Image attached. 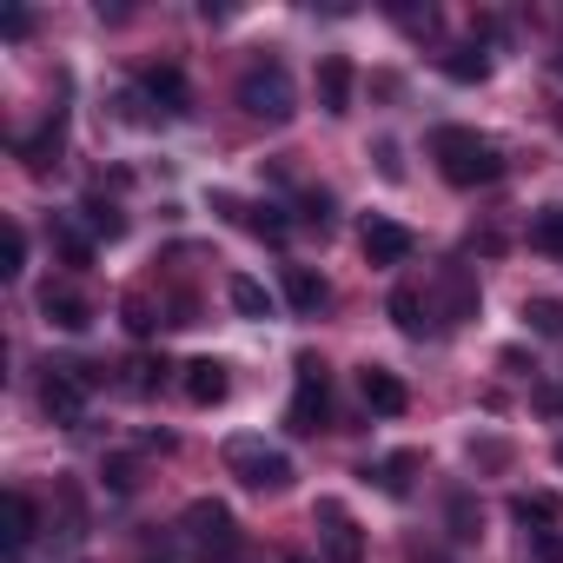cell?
Segmentation results:
<instances>
[{"mask_svg":"<svg viewBox=\"0 0 563 563\" xmlns=\"http://www.w3.org/2000/svg\"><path fill=\"white\" fill-rule=\"evenodd\" d=\"M431 159H438V173L451 179V186H490V179H504V153L490 146V140H477L471 126H438L431 133Z\"/></svg>","mask_w":563,"mask_h":563,"instance_id":"1","label":"cell"},{"mask_svg":"<svg viewBox=\"0 0 563 563\" xmlns=\"http://www.w3.org/2000/svg\"><path fill=\"white\" fill-rule=\"evenodd\" d=\"M239 107L252 120H265V126H286L292 120V74H286V60H252L245 80H239Z\"/></svg>","mask_w":563,"mask_h":563,"instance_id":"2","label":"cell"},{"mask_svg":"<svg viewBox=\"0 0 563 563\" xmlns=\"http://www.w3.org/2000/svg\"><path fill=\"white\" fill-rule=\"evenodd\" d=\"M93 385H100V365H47V378H41V411H47L54 424H80Z\"/></svg>","mask_w":563,"mask_h":563,"instance_id":"3","label":"cell"},{"mask_svg":"<svg viewBox=\"0 0 563 563\" xmlns=\"http://www.w3.org/2000/svg\"><path fill=\"white\" fill-rule=\"evenodd\" d=\"M325 424H332L325 365H319L312 352H299V391H292V405H286V431H292V438H312V431H325Z\"/></svg>","mask_w":563,"mask_h":563,"instance_id":"4","label":"cell"},{"mask_svg":"<svg viewBox=\"0 0 563 563\" xmlns=\"http://www.w3.org/2000/svg\"><path fill=\"white\" fill-rule=\"evenodd\" d=\"M312 523H319V543H325V563H365V530L352 523V510H345L339 497H319V510H312Z\"/></svg>","mask_w":563,"mask_h":563,"instance_id":"5","label":"cell"},{"mask_svg":"<svg viewBox=\"0 0 563 563\" xmlns=\"http://www.w3.org/2000/svg\"><path fill=\"white\" fill-rule=\"evenodd\" d=\"M225 464H232L252 490H286V484H292V464L278 457V451H265L258 438H232V444H225Z\"/></svg>","mask_w":563,"mask_h":563,"instance_id":"6","label":"cell"},{"mask_svg":"<svg viewBox=\"0 0 563 563\" xmlns=\"http://www.w3.org/2000/svg\"><path fill=\"white\" fill-rule=\"evenodd\" d=\"M186 537L199 543V556H225V550H239V523H232V510H225L219 497H199V504L186 510Z\"/></svg>","mask_w":563,"mask_h":563,"instance_id":"7","label":"cell"},{"mask_svg":"<svg viewBox=\"0 0 563 563\" xmlns=\"http://www.w3.org/2000/svg\"><path fill=\"white\" fill-rule=\"evenodd\" d=\"M358 245H365V258H372V265H405L418 239H411V232H405L398 219H365V232H358Z\"/></svg>","mask_w":563,"mask_h":563,"instance_id":"8","label":"cell"},{"mask_svg":"<svg viewBox=\"0 0 563 563\" xmlns=\"http://www.w3.org/2000/svg\"><path fill=\"white\" fill-rule=\"evenodd\" d=\"M358 391H365V405H372L378 418H405V405H411L405 378H398V372H385V365H365V372H358Z\"/></svg>","mask_w":563,"mask_h":563,"instance_id":"9","label":"cell"},{"mask_svg":"<svg viewBox=\"0 0 563 563\" xmlns=\"http://www.w3.org/2000/svg\"><path fill=\"white\" fill-rule=\"evenodd\" d=\"M140 93H146L166 120H179V113L192 107V93H186V74H179V67H146V74H140Z\"/></svg>","mask_w":563,"mask_h":563,"instance_id":"10","label":"cell"},{"mask_svg":"<svg viewBox=\"0 0 563 563\" xmlns=\"http://www.w3.org/2000/svg\"><path fill=\"white\" fill-rule=\"evenodd\" d=\"M352 80H358V74H352L345 54H325V60H319V107H325L332 120L352 113Z\"/></svg>","mask_w":563,"mask_h":563,"instance_id":"11","label":"cell"},{"mask_svg":"<svg viewBox=\"0 0 563 563\" xmlns=\"http://www.w3.org/2000/svg\"><path fill=\"white\" fill-rule=\"evenodd\" d=\"M325 278L312 272V265H286V306L299 312V319H312V312H325Z\"/></svg>","mask_w":563,"mask_h":563,"instance_id":"12","label":"cell"},{"mask_svg":"<svg viewBox=\"0 0 563 563\" xmlns=\"http://www.w3.org/2000/svg\"><path fill=\"white\" fill-rule=\"evenodd\" d=\"M41 312H47L60 332H87V325H93V306H87L74 286H47V292H41Z\"/></svg>","mask_w":563,"mask_h":563,"instance_id":"13","label":"cell"},{"mask_svg":"<svg viewBox=\"0 0 563 563\" xmlns=\"http://www.w3.org/2000/svg\"><path fill=\"white\" fill-rule=\"evenodd\" d=\"M424 471V451H391L385 464H372L365 477H378V490L385 497H411V477Z\"/></svg>","mask_w":563,"mask_h":563,"instance_id":"14","label":"cell"},{"mask_svg":"<svg viewBox=\"0 0 563 563\" xmlns=\"http://www.w3.org/2000/svg\"><path fill=\"white\" fill-rule=\"evenodd\" d=\"M510 517H517L523 530H556L563 497H556V490H517V497H510Z\"/></svg>","mask_w":563,"mask_h":563,"instance_id":"15","label":"cell"},{"mask_svg":"<svg viewBox=\"0 0 563 563\" xmlns=\"http://www.w3.org/2000/svg\"><path fill=\"white\" fill-rule=\"evenodd\" d=\"M225 391H232V378H225L219 358H192V365H186V398H192V405H219Z\"/></svg>","mask_w":563,"mask_h":563,"instance_id":"16","label":"cell"},{"mask_svg":"<svg viewBox=\"0 0 563 563\" xmlns=\"http://www.w3.org/2000/svg\"><path fill=\"white\" fill-rule=\"evenodd\" d=\"M8 517H14V530H8V563H21L27 543H34V530H41V510H34L27 490H8Z\"/></svg>","mask_w":563,"mask_h":563,"instance_id":"17","label":"cell"},{"mask_svg":"<svg viewBox=\"0 0 563 563\" xmlns=\"http://www.w3.org/2000/svg\"><path fill=\"white\" fill-rule=\"evenodd\" d=\"M477 319V286L464 278V265H444V325Z\"/></svg>","mask_w":563,"mask_h":563,"instance_id":"18","label":"cell"},{"mask_svg":"<svg viewBox=\"0 0 563 563\" xmlns=\"http://www.w3.org/2000/svg\"><path fill=\"white\" fill-rule=\"evenodd\" d=\"M60 140H67V113H60V107H54V113H47V126H41V133H34V140H21V159H27V166H34V173H47V159H54V153H60Z\"/></svg>","mask_w":563,"mask_h":563,"instance_id":"19","label":"cell"},{"mask_svg":"<svg viewBox=\"0 0 563 563\" xmlns=\"http://www.w3.org/2000/svg\"><path fill=\"white\" fill-rule=\"evenodd\" d=\"M444 80L484 87V80H490V54H484V47H451V54H444Z\"/></svg>","mask_w":563,"mask_h":563,"instance_id":"20","label":"cell"},{"mask_svg":"<svg viewBox=\"0 0 563 563\" xmlns=\"http://www.w3.org/2000/svg\"><path fill=\"white\" fill-rule=\"evenodd\" d=\"M385 312H391V325H398L405 339H424V299H418V286H391Z\"/></svg>","mask_w":563,"mask_h":563,"instance_id":"21","label":"cell"},{"mask_svg":"<svg viewBox=\"0 0 563 563\" xmlns=\"http://www.w3.org/2000/svg\"><path fill=\"white\" fill-rule=\"evenodd\" d=\"M225 299H232V312H239V319H265V312H272V292L258 286V278H245V272H239V278H225Z\"/></svg>","mask_w":563,"mask_h":563,"instance_id":"22","label":"cell"},{"mask_svg":"<svg viewBox=\"0 0 563 563\" xmlns=\"http://www.w3.org/2000/svg\"><path fill=\"white\" fill-rule=\"evenodd\" d=\"M225 212H239V225H252L258 239H286V212L278 206H232V199H219Z\"/></svg>","mask_w":563,"mask_h":563,"instance_id":"23","label":"cell"},{"mask_svg":"<svg viewBox=\"0 0 563 563\" xmlns=\"http://www.w3.org/2000/svg\"><path fill=\"white\" fill-rule=\"evenodd\" d=\"M530 245L550 252V258H563V206H543V212L530 219Z\"/></svg>","mask_w":563,"mask_h":563,"instance_id":"24","label":"cell"},{"mask_svg":"<svg viewBox=\"0 0 563 563\" xmlns=\"http://www.w3.org/2000/svg\"><path fill=\"white\" fill-rule=\"evenodd\" d=\"M87 225H93L100 239H120V232H126V212H120L113 199H100V192H93V199H87Z\"/></svg>","mask_w":563,"mask_h":563,"instance_id":"25","label":"cell"},{"mask_svg":"<svg viewBox=\"0 0 563 563\" xmlns=\"http://www.w3.org/2000/svg\"><path fill=\"white\" fill-rule=\"evenodd\" d=\"M523 319H530V332L563 339V306H556V299H523Z\"/></svg>","mask_w":563,"mask_h":563,"instance_id":"26","label":"cell"},{"mask_svg":"<svg viewBox=\"0 0 563 563\" xmlns=\"http://www.w3.org/2000/svg\"><path fill=\"white\" fill-rule=\"evenodd\" d=\"M332 212H339V199H332V192H319V186H312V192H299V219H306V225H319V232H325V225H332Z\"/></svg>","mask_w":563,"mask_h":563,"instance_id":"27","label":"cell"},{"mask_svg":"<svg viewBox=\"0 0 563 563\" xmlns=\"http://www.w3.org/2000/svg\"><path fill=\"white\" fill-rule=\"evenodd\" d=\"M451 537H457V543L477 537V504H471V490H451Z\"/></svg>","mask_w":563,"mask_h":563,"instance_id":"28","label":"cell"},{"mask_svg":"<svg viewBox=\"0 0 563 563\" xmlns=\"http://www.w3.org/2000/svg\"><path fill=\"white\" fill-rule=\"evenodd\" d=\"M120 312H126V332H133V339H153V325H159V319H153V306H146V299H126Z\"/></svg>","mask_w":563,"mask_h":563,"instance_id":"29","label":"cell"},{"mask_svg":"<svg viewBox=\"0 0 563 563\" xmlns=\"http://www.w3.org/2000/svg\"><path fill=\"white\" fill-rule=\"evenodd\" d=\"M0 272H8V278L27 272V232H21V225H8V265H0Z\"/></svg>","mask_w":563,"mask_h":563,"instance_id":"30","label":"cell"},{"mask_svg":"<svg viewBox=\"0 0 563 563\" xmlns=\"http://www.w3.org/2000/svg\"><path fill=\"white\" fill-rule=\"evenodd\" d=\"M530 550H537V563H563V537L556 530H530Z\"/></svg>","mask_w":563,"mask_h":563,"instance_id":"31","label":"cell"},{"mask_svg":"<svg viewBox=\"0 0 563 563\" xmlns=\"http://www.w3.org/2000/svg\"><path fill=\"white\" fill-rule=\"evenodd\" d=\"M0 34H8V41H27V34H34V14H27V8H8V21H0Z\"/></svg>","mask_w":563,"mask_h":563,"instance_id":"32","label":"cell"},{"mask_svg":"<svg viewBox=\"0 0 563 563\" xmlns=\"http://www.w3.org/2000/svg\"><path fill=\"white\" fill-rule=\"evenodd\" d=\"M372 153H378V173H385V179H405V159H398V146H391V140H378Z\"/></svg>","mask_w":563,"mask_h":563,"instance_id":"33","label":"cell"},{"mask_svg":"<svg viewBox=\"0 0 563 563\" xmlns=\"http://www.w3.org/2000/svg\"><path fill=\"white\" fill-rule=\"evenodd\" d=\"M60 258H67V265H87V258H93V245H87L80 232H60Z\"/></svg>","mask_w":563,"mask_h":563,"instance_id":"34","label":"cell"},{"mask_svg":"<svg viewBox=\"0 0 563 563\" xmlns=\"http://www.w3.org/2000/svg\"><path fill=\"white\" fill-rule=\"evenodd\" d=\"M159 378H166V365H153V358L133 365V391H159Z\"/></svg>","mask_w":563,"mask_h":563,"instance_id":"35","label":"cell"},{"mask_svg":"<svg viewBox=\"0 0 563 563\" xmlns=\"http://www.w3.org/2000/svg\"><path fill=\"white\" fill-rule=\"evenodd\" d=\"M471 457L497 471V464H510V444H497V438H484V444H471Z\"/></svg>","mask_w":563,"mask_h":563,"instance_id":"36","label":"cell"},{"mask_svg":"<svg viewBox=\"0 0 563 563\" xmlns=\"http://www.w3.org/2000/svg\"><path fill=\"white\" fill-rule=\"evenodd\" d=\"M107 484H113V490H133V457H113V464H107Z\"/></svg>","mask_w":563,"mask_h":563,"instance_id":"37","label":"cell"},{"mask_svg":"<svg viewBox=\"0 0 563 563\" xmlns=\"http://www.w3.org/2000/svg\"><path fill=\"white\" fill-rule=\"evenodd\" d=\"M286 563H312V556H306V550H292V556H286Z\"/></svg>","mask_w":563,"mask_h":563,"instance_id":"38","label":"cell"},{"mask_svg":"<svg viewBox=\"0 0 563 563\" xmlns=\"http://www.w3.org/2000/svg\"><path fill=\"white\" fill-rule=\"evenodd\" d=\"M556 464H563V438H556Z\"/></svg>","mask_w":563,"mask_h":563,"instance_id":"39","label":"cell"},{"mask_svg":"<svg viewBox=\"0 0 563 563\" xmlns=\"http://www.w3.org/2000/svg\"><path fill=\"white\" fill-rule=\"evenodd\" d=\"M556 74H563V54H556Z\"/></svg>","mask_w":563,"mask_h":563,"instance_id":"40","label":"cell"}]
</instances>
